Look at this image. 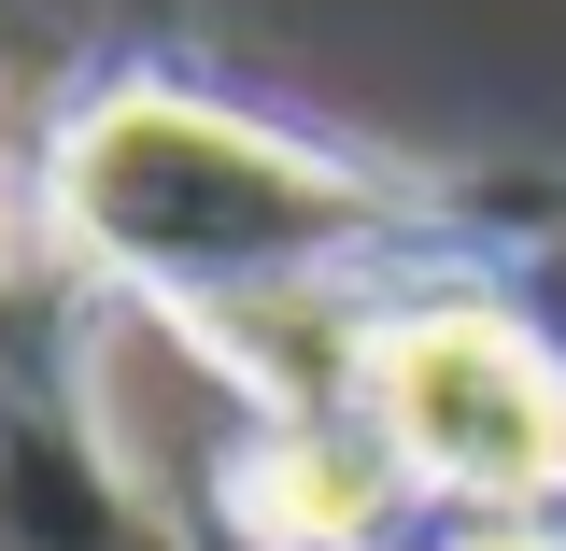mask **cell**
Returning a JSON list of instances; mask_svg holds the SVG:
<instances>
[{
  "label": "cell",
  "mask_w": 566,
  "mask_h": 551,
  "mask_svg": "<svg viewBox=\"0 0 566 551\" xmlns=\"http://www.w3.org/2000/svg\"><path fill=\"white\" fill-rule=\"evenodd\" d=\"M57 212L85 255H114L142 283H185V297H255V283L340 255L354 226L382 212L368 170L312 156V141L255 128V114H212L170 85H128L99 114H71L57 141Z\"/></svg>",
  "instance_id": "6da1fadb"
},
{
  "label": "cell",
  "mask_w": 566,
  "mask_h": 551,
  "mask_svg": "<svg viewBox=\"0 0 566 551\" xmlns=\"http://www.w3.org/2000/svg\"><path fill=\"white\" fill-rule=\"evenodd\" d=\"M368 438L382 467H411L439 495H553L566 481V368L495 311H411L368 340Z\"/></svg>",
  "instance_id": "7a4b0ae2"
},
{
  "label": "cell",
  "mask_w": 566,
  "mask_h": 551,
  "mask_svg": "<svg viewBox=\"0 0 566 551\" xmlns=\"http://www.w3.org/2000/svg\"><path fill=\"white\" fill-rule=\"evenodd\" d=\"M241 509H255V538L326 551V538H354V523L382 509V453H354V438H283L270 467L241 481Z\"/></svg>",
  "instance_id": "3957f363"
},
{
  "label": "cell",
  "mask_w": 566,
  "mask_h": 551,
  "mask_svg": "<svg viewBox=\"0 0 566 551\" xmlns=\"http://www.w3.org/2000/svg\"><path fill=\"white\" fill-rule=\"evenodd\" d=\"M468 551H538V538H468Z\"/></svg>",
  "instance_id": "277c9868"
}]
</instances>
